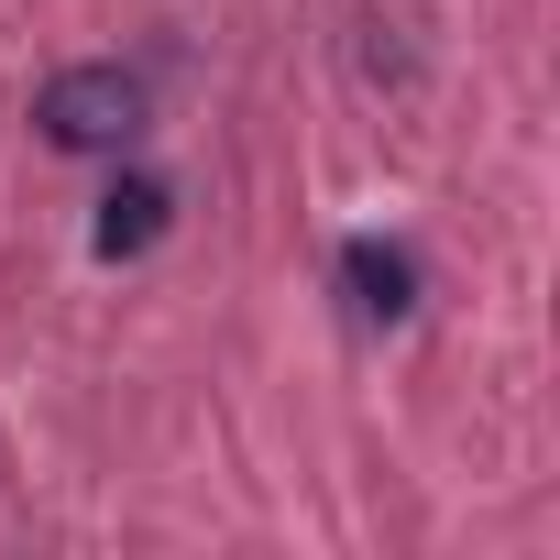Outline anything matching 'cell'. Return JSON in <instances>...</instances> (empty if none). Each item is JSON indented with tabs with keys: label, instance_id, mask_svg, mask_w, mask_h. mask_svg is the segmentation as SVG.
Instances as JSON below:
<instances>
[{
	"label": "cell",
	"instance_id": "cell-1",
	"mask_svg": "<svg viewBox=\"0 0 560 560\" xmlns=\"http://www.w3.org/2000/svg\"><path fill=\"white\" fill-rule=\"evenodd\" d=\"M34 132L56 154H121L143 132V78L132 67H56L34 100Z\"/></svg>",
	"mask_w": 560,
	"mask_h": 560
},
{
	"label": "cell",
	"instance_id": "cell-2",
	"mask_svg": "<svg viewBox=\"0 0 560 560\" xmlns=\"http://www.w3.org/2000/svg\"><path fill=\"white\" fill-rule=\"evenodd\" d=\"M341 298H352V319H374V330H396L407 308H418V253L407 242H341Z\"/></svg>",
	"mask_w": 560,
	"mask_h": 560
},
{
	"label": "cell",
	"instance_id": "cell-3",
	"mask_svg": "<svg viewBox=\"0 0 560 560\" xmlns=\"http://www.w3.org/2000/svg\"><path fill=\"white\" fill-rule=\"evenodd\" d=\"M165 220H176V198H165V176H121L110 198H100V220H89V242L121 264V253H154L165 242Z\"/></svg>",
	"mask_w": 560,
	"mask_h": 560
}]
</instances>
